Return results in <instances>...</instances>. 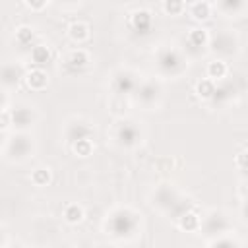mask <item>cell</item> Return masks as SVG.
I'll use <instances>...</instances> for the list:
<instances>
[{
    "label": "cell",
    "mask_w": 248,
    "mask_h": 248,
    "mask_svg": "<svg viewBox=\"0 0 248 248\" xmlns=\"http://www.w3.org/2000/svg\"><path fill=\"white\" fill-rule=\"evenodd\" d=\"M207 74H209V78H213V79H221V78H225V74H227V66H225V62H221V60L211 62V64L207 66Z\"/></svg>",
    "instance_id": "2e32d148"
},
{
    "label": "cell",
    "mask_w": 248,
    "mask_h": 248,
    "mask_svg": "<svg viewBox=\"0 0 248 248\" xmlns=\"http://www.w3.org/2000/svg\"><path fill=\"white\" fill-rule=\"evenodd\" d=\"M33 37H35V33H33L31 27H19L16 31V39H17L19 45H29L33 41Z\"/></svg>",
    "instance_id": "ffe728a7"
},
{
    "label": "cell",
    "mask_w": 248,
    "mask_h": 248,
    "mask_svg": "<svg viewBox=\"0 0 248 248\" xmlns=\"http://www.w3.org/2000/svg\"><path fill=\"white\" fill-rule=\"evenodd\" d=\"M130 25L138 33H147L151 27V14L147 10H136L130 17Z\"/></svg>",
    "instance_id": "7a4b0ae2"
},
{
    "label": "cell",
    "mask_w": 248,
    "mask_h": 248,
    "mask_svg": "<svg viewBox=\"0 0 248 248\" xmlns=\"http://www.w3.org/2000/svg\"><path fill=\"white\" fill-rule=\"evenodd\" d=\"M64 219L68 223H79L83 219V209L78 205V203H70L66 209H64Z\"/></svg>",
    "instance_id": "4fadbf2b"
},
{
    "label": "cell",
    "mask_w": 248,
    "mask_h": 248,
    "mask_svg": "<svg viewBox=\"0 0 248 248\" xmlns=\"http://www.w3.org/2000/svg\"><path fill=\"white\" fill-rule=\"evenodd\" d=\"M50 48L48 46H45V45H39V46H35L33 50H31V58H33V62H37V64H46V62H50Z\"/></svg>",
    "instance_id": "30bf717a"
},
{
    "label": "cell",
    "mask_w": 248,
    "mask_h": 248,
    "mask_svg": "<svg viewBox=\"0 0 248 248\" xmlns=\"http://www.w3.org/2000/svg\"><path fill=\"white\" fill-rule=\"evenodd\" d=\"M236 165L240 169H248V151H242L236 155Z\"/></svg>",
    "instance_id": "603a6c76"
},
{
    "label": "cell",
    "mask_w": 248,
    "mask_h": 248,
    "mask_svg": "<svg viewBox=\"0 0 248 248\" xmlns=\"http://www.w3.org/2000/svg\"><path fill=\"white\" fill-rule=\"evenodd\" d=\"M138 138H140V132H138L136 126H132V124H122V126L118 128V141H120L122 145H134V143L138 141Z\"/></svg>",
    "instance_id": "3957f363"
},
{
    "label": "cell",
    "mask_w": 248,
    "mask_h": 248,
    "mask_svg": "<svg viewBox=\"0 0 248 248\" xmlns=\"http://www.w3.org/2000/svg\"><path fill=\"white\" fill-rule=\"evenodd\" d=\"M196 91H198V95H200L202 99H211V97H215V85H213L211 79H202V81L198 83Z\"/></svg>",
    "instance_id": "5bb4252c"
},
{
    "label": "cell",
    "mask_w": 248,
    "mask_h": 248,
    "mask_svg": "<svg viewBox=\"0 0 248 248\" xmlns=\"http://www.w3.org/2000/svg\"><path fill=\"white\" fill-rule=\"evenodd\" d=\"M159 66L163 72L167 74H176L180 68H182V58L176 50H170V48H165L161 54H159Z\"/></svg>",
    "instance_id": "6da1fadb"
},
{
    "label": "cell",
    "mask_w": 248,
    "mask_h": 248,
    "mask_svg": "<svg viewBox=\"0 0 248 248\" xmlns=\"http://www.w3.org/2000/svg\"><path fill=\"white\" fill-rule=\"evenodd\" d=\"M66 136H68V140L74 143V141H78V140L89 138V136H91V128L85 126V124H81V122H74V124H70Z\"/></svg>",
    "instance_id": "5b68a950"
},
{
    "label": "cell",
    "mask_w": 248,
    "mask_h": 248,
    "mask_svg": "<svg viewBox=\"0 0 248 248\" xmlns=\"http://www.w3.org/2000/svg\"><path fill=\"white\" fill-rule=\"evenodd\" d=\"M25 4H27L29 8H33V10H41V8H45L46 0H25Z\"/></svg>",
    "instance_id": "cb8c5ba5"
},
{
    "label": "cell",
    "mask_w": 248,
    "mask_h": 248,
    "mask_svg": "<svg viewBox=\"0 0 248 248\" xmlns=\"http://www.w3.org/2000/svg\"><path fill=\"white\" fill-rule=\"evenodd\" d=\"M211 244L221 246V244H240V242H238V240H234V238H229V240H215V242H211Z\"/></svg>",
    "instance_id": "d4e9b609"
},
{
    "label": "cell",
    "mask_w": 248,
    "mask_h": 248,
    "mask_svg": "<svg viewBox=\"0 0 248 248\" xmlns=\"http://www.w3.org/2000/svg\"><path fill=\"white\" fill-rule=\"evenodd\" d=\"M66 2H70V0H66Z\"/></svg>",
    "instance_id": "4316f807"
},
{
    "label": "cell",
    "mask_w": 248,
    "mask_h": 248,
    "mask_svg": "<svg viewBox=\"0 0 248 248\" xmlns=\"http://www.w3.org/2000/svg\"><path fill=\"white\" fill-rule=\"evenodd\" d=\"M8 120H10L8 110H2V128H8Z\"/></svg>",
    "instance_id": "484cf974"
},
{
    "label": "cell",
    "mask_w": 248,
    "mask_h": 248,
    "mask_svg": "<svg viewBox=\"0 0 248 248\" xmlns=\"http://www.w3.org/2000/svg\"><path fill=\"white\" fill-rule=\"evenodd\" d=\"M155 97H157V87H155L153 83H143V85L140 87V99H141L145 105H149L151 101H155Z\"/></svg>",
    "instance_id": "e0dca14e"
},
{
    "label": "cell",
    "mask_w": 248,
    "mask_h": 248,
    "mask_svg": "<svg viewBox=\"0 0 248 248\" xmlns=\"http://www.w3.org/2000/svg\"><path fill=\"white\" fill-rule=\"evenodd\" d=\"M134 87H136V81H134L128 74H118V76L114 78V89H116L118 93H130Z\"/></svg>",
    "instance_id": "52a82bcc"
},
{
    "label": "cell",
    "mask_w": 248,
    "mask_h": 248,
    "mask_svg": "<svg viewBox=\"0 0 248 248\" xmlns=\"http://www.w3.org/2000/svg\"><path fill=\"white\" fill-rule=\"evenodd\" d=\"M240 4H242V0H221V8L225 12H236L240 8Z\"/></svg>",
    "instance_id": "7402d4cb"
},
{
    "label": "cell",
    "mask_w": 248,
    "mask_h": 248,
    "mask_svg": "<svg viewBox=\"0 0 248 248\" xmlns=\"http://www.w3.org/2000/svg\"><path fill=\"white\" fill-rule=\"evenodd\" d=\"M209 14H211V8H209L207 2H196V4L190 8V16H192L194 19H198V21L207 19Z\"/></svg>",
    "instance_id": "9c48e42d"
},
{
    "label": "cell",
    "mask_w": 248,
    "mask_h": 248,
    "mask_svg": "<svg viewBox=\"0 0 248 248\" xmlns=\"http://www.w3.org/2000/svg\"><path fill=\"white\" fill-rule=\"evenodd\" d=\"M31 120H33V114H31L29 108L19 107V108L14 110V124H16V126H21V128H23V126L31 124Z\"/></svg>",
    "instance_id": "8fae6325"
},
{
    "label": "cell",
    "mask_w": 248,
    "mask_h": 248,
    "mask_svg": "<svg viewBox=\"0 0 248 248\" xmlns=\"http://www.w3.org/2000/svg\"><path fill=\"white\" fill-rule=\"evenodd\" d=\"M68 35L74 39V41H85L87 37H89V27L85 25V23H81V21H76V23H72L70 25V29H68Z\"/></svg>",
    "instance_id": "ba28073f"
},
{
    "label": "cell",
    "mask_w": 248,
    "mask_h": 248,
    "mask_svg": "<svg viewBox=\"0 0 248 248\" xmlns=\"http://www.w3.org/2000/svg\"><path fill=\"white\" fill-rule=\"evenodd\" d=\"M46 83H48V78L43 70H31L27 74V85L31 89H43V87H46Z\"/></svg>",
    "instance_id": "8992f818"
},
{
    "label": "cell",
    "mask_w": 248,
    "mask_h": 248,
    "mask_svg": "<svg viewBox=\"0 0 248 248\" xmlns=\"http://www.w3.org/2000/svg\"><path fill=\"white\" fill-rule=\"evenodd\" d=\"M31 178H33V182H35L37 186H45V184L50 180V170H48V169H37Z\"/></svg>",
    "instance_id": "44dd1931"
},
{
    "label": "cell",
    "mask_w": 248,
    "mask_h": 248,
    "mask_svg": "<svg viewBox=\"0 0 248 248\" xmlns=\"http://www.w3.org/2000/svg\"><path fill=\"white\" fill-rule=\"evenodd\" d=\"M72 145H74V151H76L79 157H87V155H91V151H93V143H91L89 138L78 140V141H74Z\"/></svg>",
    "instance_id": "9a60e30c"
},
{
    "label": "cell",
    "mask_w": 248,
    "mask_h": 248,
    "mask_svg": "<svg viewBox=\"0 0 248 248\" xmlns=\"http://www.w3.org/2000/svg\"><path fill=\"white\" fill-rule=\"evenodd\" d=\"M180 227H182L184 231H196V229L200 227V217H198L194 211H186V213H182V217H180Z\"/></svg>",
    "instance_id": "7c38bea8"
},
{
    "label": "cell",
    "mask_w": 248,
    "mask_h": 248,
    "mask_svg": "<svg viewBox=\"0 0 248 248\" xmlns=\"http://www.w3.org/2000/svg\"><path fill=\"white\" fill-rule=\"evenodd\" d=\"M188 43L192 46H203L207 43V33L203 29H192L188 35Z\"/></svg>",
    "instance_id": "ac0fdd59"
},
{
    "label": "cell",
    "mask_w": 248,
    "mask_h": 248,
    "mask_svg": "<svg viewBox=\"0 0 248 248\" xmlns=\"http://www.w3.org/2000/svg\"><path fill=\"white\" fill-rule=\"evenodd\" d=\"M87 62H89V56H87L85 50H74V52L68 56L66 68H68L70 72H78V70H81L83 66H87Z\"/></svg>",
    "instance_id": "277c9868"
},
{
    "label": "cell",
    "mask_w": 248,
    "mask_h": 248,
    "mask_svg": "<svg viewBox=\"0 0 248 248\" xmlns=\"http://www.w3.org/2000/svg\"><path fill=\"white\" fill-rule=\"evenodd\" d=\"M163 10L169 16H178L184 10V0H165L163 2Z\"/></svg>",
    "instance_id": "d6986e66"
}]
</instances>
